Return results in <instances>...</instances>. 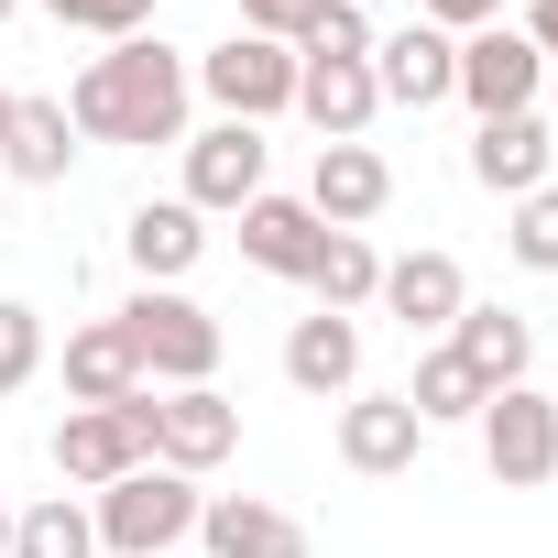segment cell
I'll return each instance as SVG.
<instances>
[{
	"instance_id": "e575fe53",
	"label": "cell",
	"mask_w": 558,
	"mask_h": 558,
	"mask_svg": "<svg viewBox=\"0 0 558 558\" xmlns=\"http://www.w3.org/2000/svg\"><path fill=\"white\" fill-rule=\"evenodd\" d=\"M547 88H558V56H547Z\"/></svg>"
},
{
	"instance_id": "5b68a950",
	"label": "cell",
	"mask_w": 558,
	"mask_h": 558,
	"mask_svg": "<svg viewBox=\"0 0 558 558\" xmlns=\"http://www.w3.org/2000/svg\"><path fill=\"white\" fill-rule=\"evenodd\" d=\"M143 460H154V384L121 395V405H66V427H56V471H66L77 493H110V482L143 471Z\"/></svg>"
},
{
	"instance_id": "83f0119b",
	"label": "cell",
	"mask_w": 558,
	"mask_h": 558,
	"mask_svg": "<svg viewBox=\"0 0 558 558\" xmlns=\"http://www.w3.org/2000/svg\"><path fill=\"white\" fill-rule=\"evenodd\" d=\"M296 56H373V23H362V0H318V12L296 23Z\"/></svg>"
},
{
	"instance_id": "d6a6232c",
	"label": "cell",
	"mask_w": 558,
	"mask_h": 558,
	"mask_svg": "<svg viewBox=\"0 0 558 558\" xmlns=\"http://www.w3.org/2000/svg\"><path fill=\"white\" fill-rule=\"evenodd\" d=\"M0 558H12V504H0Z\"/></svg>"
},
{
	"instance_id": "836d02e7",
	"label": "cell",
	"mask_w": 558,
	"mask_h": 558,
	"mask_svg": "<svg viewBox=\"0 0 558 558\" xmlns=\"http://www.w3.org/2000/svg\"><path fill=\"white\" fill-rule=\"evenodd\" d=\"M12 12H23V0H0V23H12Z\"/></svg>"
},
{
	"instance_id": "9a60e30c",
	"label": "cell",
	"mask_w": 558,
	"mask_h": 558,
	"mask_svg": "<svg viewBox=\"0 0 558 558\" xmlns=\"http://www.w3.org/2000/svg\"><path fill=\"white\" fill-rule=\"evenodd\" d=\"M416 449H427V427H416V405H405V395H351V405H340V460H351L362 482L416 471Z\"/></svg>"
},
{
	"instance_id": "484cf974",
	"label": "cell",
	"mask_w": 558,
	"mask_h": 558,
	"mask_svg": "<svg viewBox=\"0 0 558 558\" xmlns=\"http://www.w3.org/2000/svg\"><path fill=\"white\" fill-rule=\"evenodd\" d=\"M504 252H514L525 274H558V186L514 197V219H504Z\"/></svg>"
},
{
	"instance_id": "cb8c5ba5",
	"label": "cell",
	"mask_w": 558,
	"mask_h": 558,
	"mask_svg": "<svg viewBox=\"0 0 558 558\" xmlns=\"http://www.w3.org/2000/svg\"><path fill=\"white\" fill-rule=\"evenodd\" d=\"M482 395H493V384H482V373H471L449 340H438V351H416V384H405L416 427H471V416H482Z\"/></svg>"
},
{
	"instance_id": "4dcf8cb0",
	"label": "cell",
	"mask_w": 558,
	"mask_h": 558,
	"mask_svg": "<svg viewBox=\"0 0 558 558\" xmlns=\"http://www.w3.org/2000/svg\"><path fill=\"white\" fill-rule=\"evenodd\" d=\"M514 34H525L536 56H558V0H525V23H514Z\"/></svg>"
},
{
	"instance_id": "f1b7e54d",
	"label": "cell",
	"mask_w": 558,
	"mask_h": 558,
	"mask_svg": "<svg viewBox=\"0 0 558 558\" xmlns=\"http://www.w3.org/2000/svg\"><path fill=\"white\" fill-rule=\"evenodd\" d=\"M318 12V0H241V34H274V45H296V23Z\"/></svg>"
},
{
	"instance_id": "2e32d148",
	"label": "cell",
	"mask_w": 558,
	"mask_h": 558,
	"mask_svg": "<svg viewBox=\"0 0 558 558\" xmlns=\"http://www.w3.org/2000/svg\"><path fill=\"white\" fill-rule=\"evenodd\" d=\"M121 252H132V274H143V286H186V274H197V252H208V219H197L186 197H143V208L121 219Z\"/></svg>"
},
{
	"instance_id": "7c38bea8",
	"label": "cell",
	"mask_w": 558,
	"mask_h": 558,
	"mask_svg": "<svg viewBox=\"0 0 558 558\" xmlns=\"http://www.w3.org/2000/svg\"><path fill=\"white\" fill-rule=\"evenodd\" d=\"M296 110L318 121V143H362L384 88H373V56H296Z\"/></svg>"
},
{
	"instance_id": "e0dca14e",
	"label": "cell",
	"mask_w": 558,
	"mask_h": 558,
	"mask_svg": "<svg viewBox=\"0 0 558 558\" xmlns=\"http://www.w3.org/2000/svg\"><path fill=\"white\" fill-rule=\"evenodd\" d=\"M547 165H558L547 110H514V121H482V132H471V186H493V197H536Z\"/></svg>"
},
{
	"instance_id": "ba28073f",
	"label": "cell",
	"mask_w": 558,
	"mask_h": 558,
	"mask_svg": "<svg viewBox=\"0 0 558 558\" xmlns=\"http://www.w3.org/2000/svg\"><path fill=\"white\" fill-rule=\"evenodd\" d=\"M230 449H241V405H230L219 384H175V395H154V460H165V471L197 482V471H219Z\"/></svg>"
},
{
	"instance_id": "7a4b0ae2",
	"label": "cell",
	"mask_w": 558,
	"mask_h": 558,
	"mask_svg": "<svg viewBox=\"0 0 558 558\" xmlns=\"http://www.w3.org/2000/svg\"><path fill=\"white\" fill-rule=\"evenodd\" d=\"M197 482L186 471H165V460H143V471H121L110 493H88V525H99V558H165V547H186L197 536Z\"/></svg>"
},
{
	"instance_id": "f546056e",
	"label": "cell",
	"mask_w": 558,
	"mask_h": 558,
	"mask_svg": "<svg viewBox=\"0 0 558 558\" xmlns=\"http://www.w3.org/2000/svg\"><path fill=\"white\" fill-rule=\"evenodd\" d=\"M416 23H438V34H482V23H504V0H416Z\"/></svg>"
},
{
	"instance_id": "44dd1931",
	"label": "cell",
	"mask_w": 558,
	"mask_h": 558,
	"mask_svg": "<svg viewBox=\"0 0 558 558\" xmlns=\"http://www.w3.org/2000/svg\"><path fill=\"white\" fill-rule=\"evenodd\" d=\"M66 165H77V121H66V99H12L0 175H23V186H66Z\"/></svg>"
},
{
	"instance_id": "603a6c76",
	"label": "cell",
	"mask_w": 558,
	"mask_h": 558,
	"mask_svg": "<svg viewBox=\"0 0 558 558\" xmlns=\"http://www.w3.org/2000/svg\"><path fill=\"white\" fill-rule=\"evenodd\" d=\"M307 296H318L329 318H362V307L384 296V252H373L362 230H329V241H318V263H307Z\"/></svg>"
},
{
	"instance_id": "8fae6325",
	"label": "cell",
	"mask_w": 558,
	"mask_h": 558,
	"mask_svg": "<svg viewBox=\"0 0 558 558\" xmlns=\"http://www.w3.org/2000/svg\"><path fill=\"white\" fill-rule=\"evenodd\" d=\"M197 547H208V558H318L307 525H296L286 504H263V493H208V504H197Z\"/></svg>"
},
{
	"instance_id": "1f68e13d",
	"label": "cell",
	"mask_w": 558,
	"mask_h": 558,
	"mask_svg": "<svg viewBox=\"0 0 558 558\" xmlns=\"http://www.w3.org/2000/svg\"><path fill=\"white\" fill-rule=\"evenodd\" d=\"M12 99H23V88H0V143H12Z\"/></svg>"
},
{
	"instance_id": "9c48e42d",
	"label": "cell",
	"mask_w": 558,
	"mask_h": 558,
	"mask_svg": "<svg viewBox=\"0 0 558 558\" xmlns=\"http://www.w3.org/2000/svg\"><path fill=\"white\" fill-rule=\"evenodd\" d=\"M373 88H384V110H438V99H460V34H438V23L373 34Z\"/></svg>"
},
{
	"instance_id": "ac0fdd59",
	"label": "cell",
	"mask_w": 558,
	"mask_h": 558,
	"mask_svg": "<svg viewBox=\"0 0 558 558\" xmlns=\"http://www.w3.org/2000/svg\"><path fill=\"white\" fill-rule=\"evenodd\" d=\"M318 241H329V219L307 208V197H252L241 208V263H263V274H286V286H307V263H318Z\"/></svg>"
},
{
	"instance_id": "52a82bcc",
	"label": "cell",
	"mask_w": 558,
	"mask_h": 558,
	"mask_svg": "<svg viewBox=\"0 0 558 558\" xmlns=\"http://www.w3.org/2000/svg\"><path fill=\"white\" fill-rule=\"evenodd\" d=\"M460 99H471V121H514L547 99V56L514 23H482V34H460Z\"/></svg>"
},
{
	"instance_id": "d6986e66",
	"label": "cell",
	"mask_w": 558,
	"mask_h": 558,
	"mask_svg": "<svg viewBox=\"0 0 558 558\" xmlns=\"http://www.w3.org/2000/svg\"><path fill=\"white\" fill-rule=\"evenodd\" d=\"M449 351L504 395V384H525V362H536V318H514V307H482V296H471V307L449 318Z\"/></svg>"
},
{
	"instance_id": "8992f818",
	"label": "cell",
	"mask_w": 558,
	"mask_h": 558,
	"mask_svg": "<svg viewBox=\"0 0 558 558\" xmlns=\"http://www.w3.org/2000/svg\"><path fill=\"white\" fill-rule=\"evenodd\" d=\"M471 438H482V471H493L504 493H536V482H558V395H536V384H504V395H482Z\"/></svg>"
},
{
	"instance_id": "4fadbf2b",
	"label": "cell",
	"mask_w": 558,
	"mask_h": 558,
	"mask_svg": "<svg viewBox=\"0 0 558 558\" xmlns=\"http://www.w3.org/2000/svg\"><path fill=\"white\" fill-rule=\"evenodd\" d=\"M373 307H395V318H405V340H449V318L471 307V274H460L449 252H395Z\"/></svg>"
},
{
	"instance_id": "3957f363",
	"label": "cell",
	"mask_w": 558,
	"mask_h": 558,
	"mask_svg": "<svg viewBox=\"0 0 558 558\" xmlns=\"http://www.w3.org/2000/svg\"><path fill=\"white\" fill-rule=\"evenodd\" d=\"M121 340H132V362H143V384L154 395H175V384H208L219 373V318L186 296V286H143L132 307H121Z\"/></svg>"
},
{
	"instance_id": "5bb4252c",
	"label": "cell",
	"mask_w": 558,
	"mask_h": 558,
	"mask_svg": "<svg viewBox=\"0 0 558 558\" xmlns=\"http://www.w3.org/2000/svg\"><path fill=\"white\" fill-rule=\"evenodd\" d=\"M384 197H395V165H384L373 143H318V165H307V208H318L329 230L384 219Z\"/></svg>"
},
{
	"instance_id": "30bf717a",
	"label": "cell",
	"mask_w": 558,
	"mask_h": 558,
	"mask_svg": "<svg viewBox=\"0 0 558 558\" xmlns=\"http://www.w3.org/2000/svg\"><path fill=\"white\" fill-rule=\"evenodd\" d=\"M263 165H274V143H263L252 121L186 132V208H197V219H208V208H252V197H263Z\"/></svg>"
},
{
	"instance_id": "6da1fadb",
	"label": "cell",
	"mask_w": 558,
	"mask_h": 558,
	"mask_svg": "<svg viewBox=\"0 0 558 558\" xmlns=\"http://www.w3.org/2000/svg\"><path fill=\"white\" fill-rule=\"evenodd\" d=\"M186 110H197V66L165 34H132V45L88 56L77 88H66L77 143H186Z\"/></svg>"
},
{
	"instance_id": "ffe728a7",
	"label": "cell",
	"mask_w": 558,
	"mask_h": 558,
	"mask_svg": "<svg viewBox=\"0 0 558 558\" xmlns=\"http://www.w3.org/2000/svg\"><path fill=\"white\" fill-rule=\"evenodd\" d=\"M286 384L296 395H351L362 384V318H329V307L296 318L286 329Z\"/></svg>"
},
{
	"instance_id": "d4e9b609",
	"label": "cell",
	"mask_w": 558,
	"mask_h": 558,
	"mask_svg": "<svg viewBox=\"0 0 558 558\" xmlns=\"http://www.w3.org/2000/svg\"><path fill=\"white\" fill-rule=\"evenodd\" d=\"M12 558H99V525H88V493H45L12 514Z\"/></svg>"
},
{
	"instance_id": "4316f807",
	"label": "cell",
	"mask_w": 558,
	"mask_h": 558,
	"mask_svg": "<svg viewBox=\"0 0 558 558\" xmlns=\"http://www.w3.org/2000/svg\"><path fill=\"white\" fill-rule=\"evenodd\" d=\"M34 373H45V307L0 296V395H23Z\"/></svg>"
},
{
	"instance_id": "277c9868",
	"label": "cell",
	"mask_w": 558,
	"mask_h": 558,
	"mask_svg": "<svg viewBox=\"0 0 558 558\" xmlns=\"http://www.w3.org/2000/svg\"><path fill=\"white\" fill-rule=\"evenodd\" d=\"M197 66V99L219 110V121H274V110H296V45H274V34H219L208 56H186Z\"/></svg>"
},
{
	"instance_id": "7402d4cb",
	"label": "cell",
	"mask_w": 558,
	"mask_h": 558,
	"mask_svg": "<svg viewBox=\"0 0 558 558\" xmlns=\"http://www.w3.org/2000/svg\"><path fill=\"white\" fill-rule=\"evenodd\" d=\"M121 395H143V362H132L121 318L66 329V405H121Z\"/></svg>"
}]
</instances>
